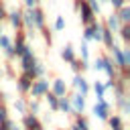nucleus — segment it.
<instances>
[{
    "label": "nucleus",
    "instance_id": "obj_1",
    "mask_svg": "<svg viewBox=\"0 0 130 130\" xmlns=\"http://www.w3.org/2000/svg\"><path fill=\"white\" fill-rule=\"evenodd\" d=\"M75 8H77V10L81 12V20H83L85 24L93 22V14H95V12H93V10L89 8V4H87L85 0H77V2H75Z\"/></svg>",
    "mask_w": 130,
    "mask_h": 130
},
{
    "label": "nucleus",
    "instance_id": "obj_2",
    "mask_svg": "<svg viewBox=\"0 0 130 130\" xmlns=\"http://www.w3.org/2000/svg\"><path fill=\"white\" fill-rule=\"evenodd\" d=\"M30 20H32V26L43 28V24H45V14H43V10H39V8H30Z\"/></svg>",
    "mask_w": 130,
    "mask_h": 130
},
{
    "label": "nucleus",
    "instance_id": "obj_3",
    "mask_svg": "<svg viewBox=\"0 0 130 130\" xmlns=\"http://www.w3.org/2000/svg\"><path fill=\"white\" fill-rule=\"evenodd\" d=\"M91 112H93V116H95V118L106 120V118H108V104H106V102H98V104L93 106V110H91Z\"/></svg>",
    "mask_w": 130,
    "mask_h": 130
},
{
    "label": "nucleus",
    "instance_id": "obj_4",
    "mask_svg": "<svg viewBox=\"0 0 130 130\" xmlns=\"http://www.w3.org/2000/svg\"><path fill=\"white\" fill-rule=\"evenodd\" d=\"M47 89H49V81H43V79H41V81H37V83L30 87V93H32V98H37V95L45 93Z\"/></svg>",
    "mask_w": 130,
    "mask_h": 130
},
{
    "label": "nucleus",
    "instance_id": "obj_5",
    "mask_svg": "<svg viewBox=\"0 0 130 130\" xmlns=\"http://www.w3.org/2000/svg\"><path fill=\"white\" fill-rule=\"evenodd\" d=\"M20 57H22V67H24L26 71H30V69H32V65H35V57H32V53L26 49Z\"/></svg>",
    "mask_w": 130,
    "mask_h": 130
},
{
    "label": "nucleus",
    "instance_id": "obj_6",
    "mask_svg": "<svg viewBox=\"0 0 130 130\" xmlns=\"http://www.w3.org/2000/svg\"><path fill=\"white\" fill-rule=\"evenodd\" d=\"M8 16H10V22H12V26H14V28H18V26L22 24V14H20L18 10H12Z\"/></svg>",
    "mask_w": 130,
    "mask_h": 130
},
{
    "label": "nucleus",
    "instance_id": "obj_7",
    "mask_svg": "<svg viewBox=\"0 0 130 130\" xmlns=\"http://www.w3.org/2000/svg\"><path fill=\"white\" fill-rule=\"evenodd\" d=\"M93 91H95V98H98V102H104L106 87H104V83H102V81H95V83H93Z\"/></svg>",
    "mask_w": 130,
    "mask_h": 130
},
{
    "label": "nucleus",
    "instance_id": "obj_8",
    "mask_svg": "<svg viewBox=\"0 0 130 130\" xmlns=\"http://www.w3.org/2000/svg\"><path fill=\"white\" fill-rule=\"evenodd\" d=\"M71 100H73V110H75V112H81L83 106H85V102H83V93H77V95H73Z\"/></svg>",
    "mask_w": 130,
    "mask_h": 130
},
{
    "label": "nucleus",
    "instance_id": "obj_9",
    "mask_svg": "<svg viewBox=\"0 0 130 130\" xmlns=\"http://www.w3.org/2000/svg\"><path fill=\"white\" fill-rule=\"evenodd\" d=\"M30 73H26V75H22L20 79H18V89H22V91H26L28 87H30Z\"/></svg>",
    "mask_w": 130,
    "mask_h": 130
},
{
    "label": "nucleus",
    "instance_id": "obj_10",
    "mask_svg": "<svg viewBox=\"0 0 130 130\" xmlns=\"http://www.w3.org/2000/svg\"><path fill=\"white\" fill-rule=\"evenodd\" d=\"M53 93H55V95H63V93H65V83H63V79H55V81H53Z\"/></svg>",
    "mask_w": 130,
    "mask_h": 130
},
{
    "label": "nucleus",
    "instance_id": "obj_11",
    "mask_svg": "<svg viewBox=\"0 0 130 130\" xmlns=\"http://www.w3.org/2000/svg\"><path fill=\"white\" fill-rule=\"evenodd\" d=\"M118 10H120V14H118V20H122V22H128V20H130V8L124 4V6H120Z\"/></svg>",
    "mask_w": 130,
    "mask_h": 130
},
{
    "label": "nucleus",
    "instance_id": "obj_12",
    "mask_svg": "<svg viewBox=\"0 0 130 130\" xmlns=\"http://www.w3.org/2000/svg\"><path fill=\"white\" fill-rule=\"evenodd\" d=\"M73 83H75V87H77L83 95L87 93V89H89V87H87V83H85V79H83V77H75V79H73Z\"/></svg>",
    "mask_w": 130,
    "mask_h": 130
},
{
    "label": "nucleus",
    "instance_id": "obj_13",
    "mask_svg": "<svg viewBox=\"0 0 130 130\" xmlns=\"http://www.w3.org/2000/svg\"><path fill=\"white\" fill-rule=\"evenodd\" d=\"M0 47L6 49V53H10V55L14 53V51H12V43H10V39H8L6 35H0Z\"/></svg>",
    "mask_w": 130,
    "mask_h": 130
},
{
    "label": "nucleus",
    "instance_id": "obj_14",
    "mask_svg": "<svg viewBox=\"0 0 130 130\" xmlns=\"http://www.w3.org/2000/svg\"><path fill=\"white\" fill-rule=\"evenodd\" d=\"M102 41H106L108 47L114 45V37H112V30H110V28H102Z\"/></svg>",
    "mask_w": 130,
    "mask_h": 130
},
{
    "label": "nucleus",
    "instance_id": "obj_15",
    "mask_svg": "<svg viewBox=\"0 0 130 130\" xmlns=\"http://www.w3.org/2000/svg\"><path fill=\"white\" fill-rule=\"evenodd\" d=\"M106 24H108V28H110V30H116V28L120 26V20H118V16H116V14H112V16H108Z\"/></svg>",
    "mask_w": 130,
    "mask_h": 130
},
{
    "label": "nucleus",
    "instance_id": "obj_16",
    "mask_svg": "<svg viewBox=\"0 0 130 130\" xmlns=\"http://www.w3.org/2000/svg\"><path fill=\"white\" fill-rule=\"evenodd\" d=\"M61 57H63L65 61H71V59H73V47H71V45H65L63 51H61Z\"/></svg>",
    "mask_w": 130,
    "mask_h": 130
},
{
    "label": "nucleus",
    "instance_id": "obj_17",
    "mask_svg": "<svg viewBox=\"0 0 130 130\" xmlns=\"http://www.w3.org/2000/svg\"><path fill=\"white\" fill-rule=\"evenodd\" d=\"M110 49H112V51H114V55H116V61H118V65H120V67H124V69H126V65H124V57H122V51H120V49H118V47H114V45H112V47H110Z\"/></svg>",
    "mask_w": 130,
    "mask_h": 130
},
{
    "label": "nucleus",
    "instance_id": "obj_18",
    "mask_svg": "<svg viewBox=\"0 0 130 130\" xmlns=\"http://www.w3.org/2000/svg\"><path fill=\"white\" fill-rule=\"evenodd\" d=\"M102 69H104L110 77H114V67H112V61H110V59H104V67H102Z\"/></svg>",
    "mask_w": 130,
    "mask_h": 130
},
{
    "label": "nucleus",
    "instance_id": "obj_19",
    "mask_svg": "<svg viewBox=\"0 0 130 130\" xmlns=\"http://www.w3.org/2000/svg\"><path fill=\"white\" fill-rule=\"evenodd\" d=\"M57 108H61L63 112H69V110H71V106H69V102H67L65 98H61V100L57 102Z\"/></svg>",
    "mask_w": 130,
    "mask_h": 130
},
{
    "label": "nucleus",
    "instance_id": "obj_20",
    "mask_svg": "<svg viewBox=\"0 0 130 130\" xmlns=\"http://www.w3.org/2000/svg\"><path fill=\"white\" fill-rule=\"evenodd\" d=\"M39 122H37V118L35 116H24V126L26 128H30V126H37Z\"/></svg>",
    "mask_w": 130,
    "mask_h": 130
},
{
    "label": "nucleus",
    "instance_id": "obj_21",
    "mask_svg": "<svg viewBox=\"0 0 130 130\" xmlns=\"http://www.w3.org/2000/svg\"><path fill=\"white\" fill-rule=\"evenodd\" d=\"M110 126H112V130H122V122H120V118H110Z\"/></svg>",
    "mask_w": 130,
    "mask_h": 130
},
{
    "label": "nucleus",
    "instance_id": "obj_22",
    "mask_svg": "<svg viewBox=\"0 0 130 130\" xmlns=\"http://www.w3.org/2000/svg\"><path fill=\"white\" fill-rule=\"evenodd\" d=\"M22 20H24V24H26L28 28H32V20H30V8H28V10L22 14Z\"/></svg>",
    "mask_w": 130,
    "mask_h": 130
},
{
    "label": "nucleus",
    "instance_id": "obj_23",
    "mask_svg": "<svg viewBox=\"0 0 130 130\" xmlns=\"http://www.w3.org/2000/svg\"><path fill=\"white\" fill-rule=\"evenodd\" d=\"M47 102H49V106H51L53 110H57V95H55V93H49V95H47Z\"/></svg>",
    "mask_w": 130,
    "mask_h": 130
},
{
    "label": "nucleus",
    "instance_id": "obj_24",
    "mask_svg": "<svg viewBox=\"0 0 130 130\" xmlns=\"http://www.w3.org/2000/svg\"><path fill=\"white\" fill-rule=\"evenodd\" d=\"M65 28V20H63V16H57V20H55V30H63Z\"/></svg>",
    "mask_w": 130,
    "mask_h": 130
},
{
    "label": "nucleus",
    "instance_id": "obj_25",
    "mask_svg": "<svg viewBox=\"0 0 130 130\" xmlns=\"http://www.w3.org/2000/svg\"><path fill=\"white\" fill-rule=\"evenodd\" d=\"M87 4H89V8L93 10V12H100V2L98 0H85Z\"/></svg>",
    "mask_w": 130,
    "mask_h": 130
},
{
    "label": "nucleus",
    "instance_id": "obj_26",
    "mask_svg": "<svg viewBox=\"0 0 130 130\" xmlns=\"http://www.w3.org/2000/svg\"><path fill=\"white\" fill-rule=\"evenodd\" d=\"M81 57H83V61H87V57H89V49H87L85 43L81 45Z\"/></svg>",
    "mask_w": 130,
    "mask_h": 130
},
{
    "label": "nucleus",
    "instance_id": "obj_27",
    "mask_svg": "<svg viewBox=\"0 0 130 130\" xmlns=\"http://www.w3.org/2000/svg\"><path fill=\"white\" fill-rule=\"evenodd\" d=\"M77 128H79V130H89V126H87V122H85V120H81V118L77 120Z\"/></svg>",
    "mask_w": 130,
    "mask_h": 130
},
{
    "label": "nucleus",
    "instance_id": "obj_28",
    "mask_svg": "<svg viewBox=\"0 0 130 130\" xmlns=\"http://www.w3.org/2000/svg\"><path fill=\"white\" fill-rule=\"evenodd\" d=\"M108 2H110L114 8H120V6H124V4H126V0H108Z\"/></svg>",
    "mask_w": 130,
    "mask_h": 130
},
{
    "label": "nucleus",
    "instance_id": "obj_29",
    "mask_svg": "<svg viewBox=\"0 0 130 130\" xmlns=\"http://www.w3.org/2000/svg\"><path fill=\"white\" fill-rule=\"evenodd\" d=\"M122 37H124V41L130 39V26H122Z\"/></svg>",
    "mask_w": 130,
    "mask_h": 130
},
{
    "label": "nucleus",
    "instance_id": "obj_30",
    "mask_svg": "<svg viewBox=\"0 0 130 130\" xmlns=\"http://www.w3.org/2000/svg\"><path fill=\"white\" fill-rule=\"evenodd\" d=\"M0 130H12V122H10L8 118H6V120L2 122V128H0Z\"/></svg>",
    "mask_w": 130,
    "mask_h": 130
},
{
    "label": "nucleus",
    "instance_id": "obj_31",
    "mask_svg": "<svg viewBox=\"0 0 130 130\" xmlns=\"http://www.w3.org/2000/svg\"><path fill=\"white\" fill-rule=\"evenodd\" d=\"M122 57H124V65H128V61H130V51H128V49H124Z\"/></svg>",
    "mask_w": 130,
    "mask_h": 130
},
{
    "label": "nucleus",
    "instance_id": "obj_32",
    "mask_svg": "<svg viewBox=\"0 0 130 130\" xmlns=\"http://www.w3.org/2000/svg\"><path fill=\"white\" fill-rule=\"evenodd\" d=\"M102 67H104V59H98V61L93 63V69H95V71H100Z\"/></svg>",
    "mask_w": 130,
    "mask_h": 130
},
{
    "label": "nucleus",
    "instance_id": "obj_33",
    "mask_svg": "<svg viewBox=\"0 0 130 130\" xmlns=\"http://www.w3.org/2000/svg\"><path fill=\"white\" fill-rule=\"evenodd\" d=\"M14 108H16L18 112H22V114H24V104H22L20 100H18V102H14Z\"/></svg>",
    "mask_w": 130,
    "mask_h": 130
},
{
    "label": "nucleus",
    "instance_id": "obj_34",
    "mask_svg": "<svg viewBox=\"0 0 130 130\" xmlns=\"http://www.w3.org/2000/svg\"><path fill=\"white\" fill-rule=\"evenodd\" d=\"M6 120V108H0V122Z\"/></svg>",
    "mask_w": 130,
    "mask_h": 130
},
{
    "label": "nucleus",
    "instance_id": "obj_35",
    "mask_svg": "<svg viewBox=\"0 0 130 130\" xmlns=\"http://www.w3.org/2000/svg\"><path fill=\"white\" fill-rule=\"evenodd\" d=\"M2 18H6V10H4V4L0 2V20H2Z\"/></svg>",
    "mask_w": 130,
    "mask_h": 130
},
{
    "label": "nucleus",
    "instance_id": "obj_36",
    "mask_svg": "<svg viewBox=\"0 0 130 130\" xmlns=\"http://www.w3.org/2000/svg\"><path fill=\"white\" fill-rule=\"evenodd\" d=\"M24 2H26V6H28V8H32V6H35L39 0H24Z\"/></svg>",
    "mask_w": 130,
    "mask_h": 130
},
{
    "label": "nucleus",
    "instance_id": "obj_37",
    "mask_svg": "<svg viewBox=\"0 0 130 130\" xmlns=\"http://www.w3.org/2000/svg\"><path fill=\"white\" fill-rule=\"evenodd\" d=\"M30 110H32V112H37V110H39V104H35V102H32V104H30Z\"/></svg>",
    "mask_w": 130,
    "mask_h": 130
},
{
    "label": "nucleus",
    "instance_id": "obj_38",
    "mask_svg": "<svg viewBox=\"0 0 130 130\" xmlns=\"http://www.w3.org/2000/svg\"><path fill=\"white\" fill-rule=\"evenodd\" d=\"M28 130H43V128H41V126H39V124H37V126H30V128H28Z\"/></svg>",
    "mask_w": 130,
    "mask_h": 130
},
{
    "label": "nucleus",
    "instance_id": "obj_39",
    "mask_svg": "<svg viewBox=\"0 0 130 130\" xmlns=\"http://www.w3.org/2000/svg\"><path fill=\"white\" fill-rule=\"evenodd\" d=\"M71 130H79V128H77V126H73V128H71Z\"/></svg>",
    "mask_w": 130,
    "mask_h": 130
},
{
    "label": "nucleus",
    "instance_id": "obj_40",
    "mask_svg": "<svg viewBox=\"0 0 130 130\" xmlns=\"http://www.w3.org/2000/svg\"><path fill=\"white\" fill-rule=\"evenodd\" d=\"M102 2H108V0H102Z\"/></svg>",
    "mask_w": 130,
    "mask_h": 130
}]
</instances>
